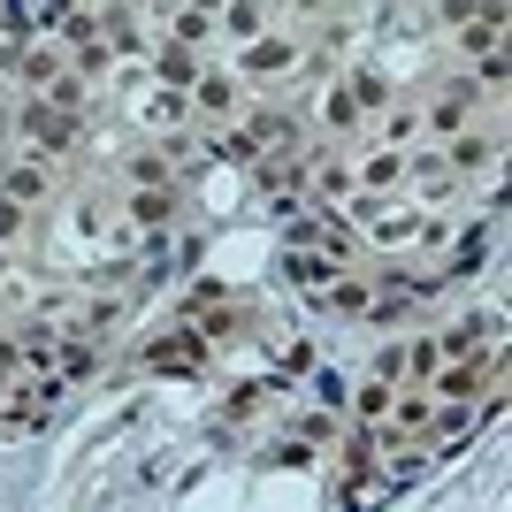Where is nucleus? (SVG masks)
Wrapping results in <instances>:
<instances>
[{
  "label": "nucleus",
  "mask_w": 512,
  "mask_h": 512,
  "mask_svg": "<svg viewBox=\"0 0 512 512\" xmlns=\"http://www.w3.org/2000/svg\"><path fill=\"white\" fill-rule=\"evenodd\" d=\"M299 69H314V54H306L299 31H268V39L237 46V85L260 100V85H283L291 77V92H299Z\"/></svg>",
  "instance_id": "f257e3e1"
},
{
  "label": "nucleus",
  "mask_w": 512,
  "mask_h": 512,
  "mask_svg": "<svg viewBox=\"0 0 512 512\" xmlns=\"http://www.w3.org/2000/svg\"><path fill=\"white\" fill-rule=\"evenodd\" d=\"M16 146H23V161H62V153H77L85 146V123L77 115H62V107H46V100H23L16 107Z\"/></svg>",
  "instance_id": "f03ea898"
},
{
  "label": "nucleus",
  "mask_w": 512,
  "mask_h": 512,
  "mask_svg": "<svg viewBox=\"0 0 512 512\" xmlns=\"http://www.w3.org/2000/svg\"><path fill=\"white\" fill-rule=\"evenodd\" d=\"M62 398H69L62 375H23V383L0 390V428H8V436H23V428H46L54 413H62Z\"/></svg>",
  "instance_id": "7ed1b4c3"
},
{
  "label": "nucleus",
  "mask_w": 512,
  "mask_h": 512,
  "mask_svg": "<svg viewBox=\"0 0 512 512\" xmlns=\"http://www.w3.org/2000/svg\"><path fill=\"white\" fill-rule=\"evenodd\" d=\"M497 153H505V130H497V123H474V130H459V138H444V146H436V161H444L451 184H467V176L497 169Z\"/></svg>",
  "instance_id": "20e7f679"
},
{
  "label": "nucleus",
  "mask_w": 512,
  "mask_h": 512,
  "mask_svg": "<svg viewBox=\"0 0 512 512\" xmlns=\"http://www.w3.org/2000/svg\"><path fill=\"white\" fill-rule=\"evenodd\" d=\"M291 253H329V260H352V253H360V237L344 230L337 214L299 207V214H291Z\"/></svg>",
  "instance_id": "39448f33"
},
{
  "label": "nucleus",
  "mask_w": 512,
  "mask_h": 512,
  "mask_svg": "<svg viewBox=\"0 0 512 512\" xmlns=\"http://www.w3.org/2000/svg\"><path fill=\"white\" fill-rule=\"evenodd\" d=\"M497 344H505V314H497V306L490 314H459L444 337H436V360L451 367V360H474V352H497Z\"/></svg>",
  "instance_id": "423d86ee"
},
{
  "label": "nucleus",
  "mask_w": 512,
  "mask_h": 512,
  "mask_svg": "<svg viewBox=\"0 0 512 512\" xmlns=\"http://www.w3.org/2000/svg\"><path fill=\"white\" fill-rule=\"evenodd\" d=\"M130 115H138V123L146 130H184V115H192V100H184V92H169V85H153L146 69H138V77H130Z\"/></svg>",
  "instance_id": "0eeeda50"
},
{
  "label": "nucleus",
  "mask_w": 512,
  "mask_h": 512,
  "mask_svg": "<svg viewBox=\"0 0 512 512\" xmlns=\"http://www.w3.org/2000/svg\"><path fill=\"white\" fill-rule=\"evenodd\" d=\"M138 360H146L153 375H199V367H207V344H199V329H192V321H176L169 337H153L146 352H138Z\"/></svg>",
  "instance_id": "6e6552de"
},
{
  "label": "nucleus",
  "mask_w": 512,
  "mask_h": 512,
  "mask_svg": "<svg viewBox=\"0 0 512 512\" xmlns=\"http://www.w3.org/2000/svg\"><path fill=\"white\" fill-rule=\"evenodd\" d=\"M344 276H352V260H329V253H283V283H291V291H306V299H329Z\"/></svg>",
  "instance_id": "1a4fd4ad"
},
{
  "label": "nucleus",
  "mask_w": 512,
  "mask_h": 512,
  "mask_svg": "<svg viewBox=\"0 0 512 512\" xmlns=\"http://www.w3.org/2000/svg\"><path fill=\"white\" fill-rule=\"evenodd\" d=\"M192 107H199V115H214V123H230V115L245 123V107H253V92L237 85L230 69H199V85H192Z\"/></svg>",
  "instance_id": "9d476101"
},
{
  "label": "nucleus",
  "mask_w": 512,
  "mask_h": 512,
  "mask_svg": "<svg viewBox=\"0 0 512 512\" xmlns=\"http://www.w3.org/2000/svg\"><path fill=\"white\" fill-rule=\"evenodd\" d=\"M123 176H130V192H176V161L161 146H130L123 153Z\"/></svg>",
  "instance_id": "9b49d317"
},
{
  "label": "nucleus",
  "mask_w": 512,
  "mask_h": 512,
  "mask_svg": "<svg viewBox=\"0 0 512 512\" xmlns=\"http://www.w3.org/2000/svg\"><path fill=\"white\" fill-rule=\"evenodd\" d=\"M123 214H130V230L161 237L176 214H184V199H176V192H130V199H123Z\"/></svg>",
  "instance_id": "f8f14e48"
},
{
  "label": "nucleus",
  "mask_w": 512,
  "mask_h": 512,
  "mask_svg": "<svg viewBox=\"0 0 512 512\" xmlns=\"http://www.w3.org/2000/svg\"><path fill=\"white\" fill-rule=\"evenodd\" d=\"M153 85L192 92V85H199V54H192V46H169V39H161V46H153Z\"/></svg>",
  "instance_id": "ddd939ff"
},
{
  "label": "nucleus",
  "mask_w": 512,
  "mask_h": 512,
  "mask_svg": "<svg viewBox=\"0 0 512 512\" xmlns=\"http://www.w3.org/2000/svg\"><path fill=\"white\" fill-rule=\"evenodd\" d=\"M62 69H69V62H62V46H46V39H39V46H23V54H16V85L46 92L54 77H62Z\"/></svg>",
  "instance_id": "4468645a"
},
{
  "label": "nucleus",
  "mask_w": 512,
  "mask_h": 512,
  "mask_svg": "<svg viewBox=\"0 0 512 512\" xmlns=\"http://www.w3.org/2000/svg\"><path fill=\"white\" fill-rule=\"evenodd\" d=\"M413 138H421V107H413V100H398V107H390V115H375V146L406 153Z\"/></svg>",
  "instance_id": "2eb2a0df"
},
{
  "label": "nucleus",
  "mask_w": 512,
  "mask_h": 512,
  "mask_svg": "<svg viewBox=\"0 0 512 512\" xmlns=\"http://www.w3.org/2000/svg\"><path fill=\"white\" fill-rule=\"evenodd\" d=\"M268 23H283L276 8H222V16H214V31H230L237 46H253V39H268Z\"/></svg>",
  "instance_id": "dca6fc26"
},
{
  "label": "nucleus",
  "mask_w": 512,
  "mask_h": 512,
  "mask_svg": "<svg viewBox=\"0 0 512 512\" xmlns=\"http://www.w3.org/2000/svg\"><path fill=\"white\" fill-rule=\"evenodd\" d=\"M161 23H169V46H199V39H214V16H207V8H161Z\"/></svg>",
  "instance_id": "f3484780"
},
{
  "label": "nucleus",
  "mask_w": 512,
  "mask_h": 512,
  "mask_svg": "<svg viewBox=\"0 0 512 512\" xmlns=\"http://www.w3.org/2000/svg\"><path fill=\"white\" fill-rule=\"evenodd\" d=\"M321 306H329V314H367V306H375V283H367L360 268H352V276H344V283H337V291H329Z\"/></svg>",
  "instance_id": "a211bd4d"
},
{
  "label": "nucleus",
  "mask_w": 512,
  "mask_h": 512,
  "mask_svg": "<svg viewBox=\"0 0 512 512\" xmlns=\"http://www.w3.org/2000/svg\"><path fill=\"white\" fill-rule=\"evenodd\" d=\"M23 237H31V207H16V199H0V253H16Z\"/></svg>",
  "instance_id": "6ab92c4d"
},
{
  "label": "nucleus",
  "mask_w": 512,
  "mask_h": 512,
  "mask_svg": "<svg viewBox=\"0 0 512 512\" xmlns=\"http://www.w3.org/2000/svg\"><path fill=\"white\" fill-rule=\"evenodd\" d=\"M367 383H390V390L406 383V344H398V337H390L383 352H375V375H367Z\"/></svg>",
  "instance_id": "aec40b11"
},
{
  "label": "nucleus",
  "mask_w": 512,
  "mask_h": 512,
  "mask_svg": "<svg viewBox=\"0 0 512 512\" xmlns=\"http://www.w3.org/2000/svg\"><path fill=\"white\" fill-rule=\"evenodd\" d=\"M390 398H398L390 383H367V390H360V428H383V421H390Z\"/></svg>",
  "instance_id": "412c9836"
},
{
  "label": "nucleus",
  "mask_w": 512,
  "mask_h": 512,
  "mask_svg": "<svg viewBox=\"0 0 512 512\" xmlns=\"http://www.w3.org/2000/svg\"><path fill=\"white\" fill-rule=\"evenodd\" d=\"M268 398H276V383H245V390L230 398V421H253V413L268 406Z\"/></svg>",
  "instance_id": "4be33fe9"
}]
</instances>
